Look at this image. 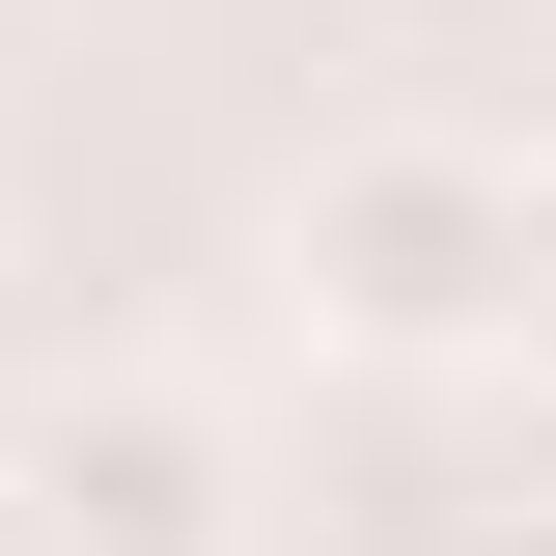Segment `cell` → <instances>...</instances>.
<instances>
[{"label":"cell","mask_w":556,"mask_h":556,"mask_svg":"<svg viewBox=\"0 0 556 556\" xmlns=\"http://www.w3.org/2000/svg\"><path fill=\"white\" fill-rule=\"evenodd\" d=\"M529 139H334V167H306V195H278V306H306V362H417V390H445V362H501V306H529Z\"/></svg>","instance_id":"1"},{"label":"cell","mask_w":556,"mask_h":556,"mask_svg":"<svg viewBox=\"0 0 556 556\" xmlns=\"http://www.w3.org/2000/svg\"><path fill=\"white\" fill-rule=\"evenodd\" d=\"M0 473H28L56 556H251V445H223V390H56Z\"/></svg>","instance_id":"2"},{"label":"cell","mask_w":556,"mask_h":556,"mask_svg":"<svg viewBox=\"0 0 556 556\" xmlns=\"http://www.w3.org/2000/svg\"><path fill=\"white\" fill-rule=\"evenodd\" d=\"M501 278H529V306H501V362H556V139H529V251H501Z\"/></svg>","instance_id":"3"},{"label":"cell","mask_w":556,"mask_h":556,"mask_svg":"<svg viewBox=\"0 0 556 556\" xmlns=\"http://www.w3.org/2000/svg\"><path fill=\"white\" fill-rule=\"evenodd\" d=\"M0 556H56V529H28V473H0Z\"/></svg>","instance_id":"4"}]
</instances>
